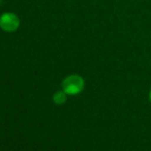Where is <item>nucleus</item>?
Masks as SVG:
<instances>
[{"mask_svg": "<svg viewBox=\"0 0 151 151\" xmlns=\"http://www.w3.org/2000/svg\"><path fill=\"white\" fill-rule=\"evenodd\" d=\"M62 88L67 95H78L84 88V80L80 75L72 74L69 75L62 82Z\"/></svg>", "mask_w": 151, "mask_h": 151, "instance_id": "1", "label": "nucleus"}, {"mask_svg": "<svg viewBox=\"0 0 151 151\" xmlns=\"http://www.w3.org/2000/svg\"><path fill=\"white\" fill-rule=\"evenodd\" d=\"M149 101H150V103H151V90L149 91Z\"/></svg>", "mask_w": 151, "mask_h": 151, "instance_id": "4", "label": "nucleus"}, {"mask_svg": "<svg viewBox=\"0 0 151 151\" xmlns=\"http://www.w3.org/2000/svg\"><path fill=\"white\" fill-rule=\"evenodd\" d=\"M0 4H1V0H0Z\"/></svg>", "mask_w": 151, "mask_h": 151, "instance_id": "5", "label": "nucleus"}, {"mask_svg": "<svg viewBox=\"0 0 151 151\" xmlns=\"http://www.w3.org/2000/svg\"><path fill=\"white\" fill-rule=\"evenodd\" d=\"M52 101H54L55 104H57V105H63V104H65L66 101H67V93L64 91H57V93H55L54 96H52Z\"/></svg>", "mask_w": 151, "mask_h": 151, "instance_id": "3", "label": "nucleus"}, {"mask_svg": "<svg viewBox=\"0 0 151 151\" xmlns=\"http://www.w3.org/2000/svg\"><path fill=\"white\" fill-rule=\"evenodd\" d=\"M20 27V19L12 12H5L0 17V28L6 32H14Z\"/></svg>", "mask_w": 151, "mask_h": 151, "instance_id": "2", "label": "nucleus"}]
</instances>
